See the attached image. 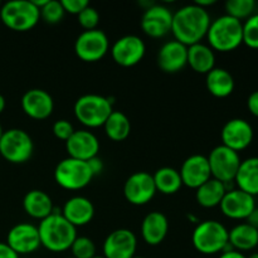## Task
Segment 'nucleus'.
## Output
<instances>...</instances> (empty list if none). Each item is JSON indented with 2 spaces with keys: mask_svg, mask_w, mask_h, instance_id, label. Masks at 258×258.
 Returning a JSON list of instances; mask_svg holds the SVG:
<instances>
[{
  "mask_svg": "<svg viewBox=\"0 0 258 258\" xmlns=\"http://www.w3.org/2000/svg\"><path fill=\"white\" fill-rule=\"evenodd\" d=\"M212 20L207 9L201 8L196 3L180 8L173 14L171 33L175 40L183 43L186 47L201 43L207 37Z\"/></svg>",
  "mask_w": 258,
  "mask_h": 258,
  "instance_id": "obj_1",
  "label": "nucleus"
},
{
  "mask_svg": "<svg viewBox=\"0 0 258 258\" xmlns=\"http://www.w3.org/2000/svg\"><path fill=\"white\" fill-rule=\"evenodd\" d=\"M38 232L40 244L50 252L67 251L78 237L76 227L72 226L62 213L57 212H53L50 216L40 221Z\"/></svg>",
  "mask_w": 258,
  "mask_h": 258,
  "instance_id": "obj_2",
  "label": "nucleus"
},
{
  "mask_svg": "<svg viewBox=\"0 0 258 258\" xmlns=\"http://www.w3.org/2000/svg\"><path fill=\"white\" fill-rule=\"evenodd\" d=\"M207 38L213 50L232 52L243 43V22L227 14L222 15L211 23Z\"/></svg>",
  "mask_w": 258,
  "mask_h": 258,
  "instance_id": "obj_3",
  "label": "nucleus"
},
{
  "mask_svg": "<svg viewBox=\"0 0 258 258\" xmlns=\"http://www.w3.org/2000/svg\"><path fill=\"white\" fill-rule=\"evenodd\" d=\"M229 231L218 221H203L198 223L191 236L194 248L203 254H217L232 251L228 241Z\"/></svg>",
  "mask_w": 258,
  "mask_h": 258,
  "instance_id": "obj_4",
  "label": "nucleus"
},
{
  "mask_svg": "<svg viewBox=\"0 0 258 258\" xmlns=\"http://www.w3.org/2000/svg\"><path fill=\"white\" fill-rule=\"evenodd\" d=\"M75 116L82 125L95 128L105 125L112 113V101L100 95H83L76 101Z\"/></svg>",
  "mask_w": 258,
  "mask_h": 258,
  "instance_id": "obj_5",
  "label": "nucleus"
},
{
  "mask_svg": "<svg viewBox=\"0 0 258 258\" xmlns=\"http://www.w3.org/2000/svg\"><path fill=\"white\" fill-rule=\"evenodd\" d=\"M2 22L15 32H28L38 24L39 9L30 0H12L0 8Z\"/></svg>",
  "mask_w": 258,
  "mask_h": 258,
  "instance_id": "obj_6",
  "label": "nucleus"
},
{
  "mask_svg": "<svg viewBox=\"0 0 258 258\" xmlns=\"http://www.w3.org/2000/svg\"><path fill=\"white\" fill-rule=\"evenodd\" d=\"M55 183L67 190H80L86 188L93 179L87 161L68 156L58 163L54 170Z\"/></svg>",
  "mask_w": 258,
  "mask_h": 258,
  "instance_id": "obj_7",
  "label": "nucleus"
},
{
  "mask_svg": "<svg viewBox=\"0 0 258 258\" xmlns=\"http://www.w3.org/2000/svg\"><path fill=\"white\" fill-rule=\"evenodd\" d=\"M34 151V144L29 134L22 128L4 131L0 139V154L13 164H23L29 160Z\"/></svg>",
  "mask_w": 258,
  "mask_h": 258,
  "instance_id": "obj_8",
  "label": "nucleus"
},
{
  "mask_svg": "<svg viewBox=\"0 0 258 258\" xmlns=\"http://www.w3.org/2000/svg\"><path fill=\"white\" fill-rule=\"evenodd\" d=\"M208 163L211 168L212 178L223 184L234 183L242 160L239 154L224 145H218L209 153Z\"/></svg>",
  "mask_w": 258,
  "mask_h": 258,
  "instance_id": "obj_9",
  "label": "nucleus"
},
{
  "mask_svg": "<svg viewBox=\"0 0 258 258\" xmlns=\"http://www.w3.org/2000/svg\"><path fill=\"white\" fill-rule=\"evenodd\" d=\"M108 38L103 30H85L77 37L75 43V52L83 62H97L102 59L108 52Z\"/></svg>",
  "mask_w": 258,
  "mask_h": 258,
  "instance_id": "obj_10",
  "label": "nucleus"
},
{
  "mask_svg": "<svg viewBox=\"0 0 258 258\" xmlns=\"http://www.w3.org/2000/svg\"><path fill=\"white\" fill-rule=\"evenodd\" d=\"M156 193V186L151 174L138 171L127 178L123 185V196L134 206H145Z\"/></svg>",
  "mask_w": 258,
  "mask_h": 258,
  "instance_id": "obj_11",
  "label": "nucleus"
},
{
  "mask_svg": "<svg viewBox=\"0 0 258 258\" xmlns=\"http://www.w3.org/2000/svg\"><path fill=\"white\" fill-rule=\"evenodd\" d=\"M145 43L140 37L128 34L123 35L113 43L111 55L117 64L122 67H133L141 62L145 55Z\"/></svg>",
  "mask_w": 258,
  "mask_h": 258,
  "instance_id": "obj_12",
  "label": "nucleus"
},
{
  "mask_svg": "<svg viewBox=\"0 0 258 258\" xmlns=\"http://www.w3.org/2000/svg\"><path fill=\"white\" fill-rule=\"evenodd\" d=\"M221 138L222 145L239 153L251 145L254 138V131L248 121L243 118H232L227 121L222 128Z\"/></svg>",
  "mask_w": 258,
  "mask_h": 258,
  "instance_id": "obj_13",
  "label": "nucleus"
},
{
  "mask_svg": "<svg viewBox=\"0 0 258 258\" xmlns=\"http://www.w3.org/2000/svg\"><path fill=\"white\" fill-rule=\"evenodd\" d=\"M138 248V238L130 229L118 228L111 232L103 242L105 258H133Z\"/></svg>",
  "mask_w": 258,
  "mask_h": 258,
  "instance_id": "obj_14",
  "label": "nucleus"
},
{
  "mask_svg": "<svg viewBox=\"0 0 258 258\" xmlns=\"http://www.w3.org/2000/svg\"><path fill=\"white\" fill-rule=\"evenodd\" d=\"M7 244L19 256L33 253L42 246L38 227L30 223L17 224L8 233Z\"/></svg>",
  "mask_w": 258,
  "mask_h": 258,
  "instance_id": "obj_15",
  "label": "nucleus"
},
{
  "mask_svg": "<svg viewBox=\"0 0 258 258\" xmlns=\"http://www.w3.org/2000/svg\"><path fill=\"white\" fill-rule=\"evenodd\" d=\"M173 13L164 5H151L141 18V29L151 38H163L171 32Z\"/></svg>",
  "mask_w": 258,
  "mask_h": 258,
  "instance_id": "obj_16",
  "label": "nucleus"
},
{
  "mask_svg": "<svg viewBox=\"0 0 258 258\" xmlns=\"http://www.w3.org/2000/svg\"><path fill=\"white\" fill-rule=\"evenodd\" d=\"M219 207H221L222 213L227 218L243 221V219L248 218L249 214L254 211L256 201H254V197L249 196L239 189H231L222 199Z\"/></svg>",
  "mask_w": 258,
  "mask_h": 258,
  "instance_id": "obj_17",
  "label": "nucleus"
},
{
  "mask_svg": "<svg viewBox=\"0 0 258 258\" xmlns=\"http://www.w3.org/2000/svg\"><path fill=\"white\" fill-rule=\"evenodd\" d=\"M179 174H180L183 185L197 190L206 181L212 179L208 158L204 155H198V154L189 156L184 160Z\"/></svg>",
  "mask_w": 258,
  "mask_h": 258,
  "instance_id": "obj_18",
  "label": "nucleus"
},
{
  "mask_svg": "<svg viewBox=\"0 0 258 258\" xmlns=\"http://www.w3.org/2000/svg\"><path fill=\"white\" fill-rule=\"evenodd\" d=\"M66 149L70 158L88 161L98 156L100 141L93 133L88 130H78L66 141Z\"/></svg>",
  "mask_w": 258,
  "mask_h": 258,
  "instance_id": "obj_19",
  "label": "nucleus"
},
{
  "mask_svg": "<svg viewBox=\"0 0 258 258\" xmlns=\"http://www.w3.org/2000/svg\"><path fill=\"white\" fill-rule=\"evenodd\" d=\"M22 108L25 115L34 120H45L53 113L54 101L47 91L32 88L23 95Z\"/></svg>",
  "mask_w": 258,
  "mask_h": 258,
  "instance_id": "obj_20",
  "label": "nucleus"
},
{
  "mask_svg": "<svg viewBox=\"0 0 258 258\" xmlns=\"http://www.w3.org/2000/svg\"><path fill=\"white\" fill-rule=\"evenodd\" d=\"M158 64L165 73L180 72L188 64V47L178 40H169L159 49Z\"/></svg>",
  "mask_w": 258,
  "mask_h": 258,
  "instance_id": "obj_21",
  "label": "nucleus"
},
{
  "mask_svg": "<svg viewBox=\"0 0 258 258\" xmlns=\"http://www.w3.org/2000/svg\"><path fill=\"white\" fill-rule=\"evenodd\" d=\"M62 216L76 228L83 227L93 219L95 207L92 202L85 197H72L63 206Z\"/></svg>",
  "mask_w": 258,
  "mask_h": 258,
  "instance_id": "obj_22",
  "label": "nucleus"
},
{
  "mask_svg": "<svg viewBox=\"0 0 258 258\" xmlns=\"http://www.w3.org/2000/svg\"><path fill=\"white\" fill-rule=\"evenodd\" d=\"M169 231V222L161 212H151L146 214L141 223V236L150 246H158L165 239Z\"/></svg>",
  "mask_w": 258,
  "mask_h": 258,
  "instance_id": "obj_23",
  "label": "nucleus"
},
{
  "mask_svg": "<svg viewBox=\"0 0 258 258\" xmlns=\"http://www.w3.org/2000/svg\"><path fill=\"white\" fill-rule=\"evenodd\" d=\"M23 208L28 216L39 221L47 218L54 211L50 197L39 189H34L25 194L23 199Z\"/></svg>",
  "mask_w": 258,
  "mask_h": 258,
  "instance_id": "obj_24",
  "label": "nucleus"
},
{
  "mask_svg": "<svg viewBox=\"0 0 258 258\" xmlns=\"http://www.w3.org/2000/svg\"><path fill=\"white\" fill-rule=\"evenodd\" d=\"M234 183L239 190L252 197L258 196V156H252L242 161Z\"/></svg>",
  "mask_w": 258,
  "mask_h": 258,
  "instance_id": "obj_25",
  "label": "nucleus"
},
{
  "mask_svg": "<svg viewBox=\"0 0 258 258\" xmlns=\"http://www.w3.org/2000/svg\"><path fill=\"white\" fill-rule=\"evenodd\" d=\"M188 64L191 70L201 75H208L216 68V54L209 45L203 43L188 47Z\"/></svg>",
  "mask_w": 258,
  "mask_h": 258,
  "instance_id": "obj_26",
  "label": "nucleus"
},
{
  "mask_svg": "<svg viewBox=\"0 0 258 258\" xmlns=\"http://www.w3.org/2000/svg\"><path fill=\"white\" fill-rule=\"evenodd\" d=\"M207 90L211 95L218 98H226L233 93L236 83L231 73L224 68H213L207 75L206 78Z\"/></svg>",
  "mask_w": 258,
  "mask_h": 258,
  "instance_id": "obj_27",
  "label": "nucleus"
},
{
  "mask_svg": "<svg viewBox=\"0 0 258 258\" xmlns=\"http://www.w3.org/2000/svg\"><path fill=\"white\" fill-rule=\"evenodd\" d=\"M228 241L234 251H252L258 246V229L248 223H239L229 231Z\"/></svg>",
  "mask_w": 258,
  "mask_h": 258,
  "instance_id": "obj_28",
  "label": "nucleus"
},
{
  "mask_svg": "<svg viewBox=\"0 0 258 258\" xmlns=\"http://www.w3.org/2000/svg\"><path fill=\"white\" fill-rule=\"evenodd\" d=\"M226 193V185L222 181L212 178L197 189L196 199L199 206L203 208H214V207H219Z\"/></svg>",
  "mask_w": 258,
  "mask_h": 258,
  "instance_id": "obj_29",
  "label": "nucleus"
},
{
  "mask_svg": "<svg viewBox=\"0 0 258 258\" xmlns=\"http://www.w3.org/2000/svg\"><path fill=\"white\" fill-rule=\"evenodd\" d=\"M153 178L156 186V191H160L165 196L178 193L183 186V181H181L179 171L174 168H169V166L158 169Z\"/></svg>",
  "mask_w": 258,
  "mask_h": 258,
  "instance_id": "obj_30",
  "label": "nucleus"
},
{
  "mask_svg": "<svg viewBox=\"0 0 258 258\" xmlns=\"http://www.w3.org/2000/svg\"><path fill=\"white\" fill-rule=\"evenodd\" d=\"M105 133L112 141H123L131 133V122L127 116L121 111H112L106 120Z\"/></svg>",
  "mask_w": 258,
  "mask_h": 258,
  "instance_id": "obj_31",
  "label": "nucleus"
},
{
  "mask_svg": "<svg viewBox=\"0 0 258 258\" xmlns=\"http://www.w3.org/2000/svg\"><path fill=\"white\" fill-rule=\"evenodd\" d=\"M254 9L256 3L253 0H228L226 3L227 15L239 22L248 19L251 15H253Z\"/></svg>",
  "mask_w": 258,
  "mask_h": 258,
  "instance_id": "obj_32",
  "label": "nucleus"
},
{
  "mask_svg": "<svg viewBox=\"0 0 258 258\" xmlns=\"http://www.w3.org/2000/svg\"><path fill=\"white\" fill-rule=\"evenodd\" d=\"M40 19L44 20L48 24H57L64 17L66 12L62 4L58 0H48L47 4L39 9Z\"/></svg>",
  "mask_w": 258,
  "mask_h": 258,
  "instance_id": "obj_33",
  "label": "nucleus"
},
{
  "mask_svg": "<svg viewBox=\"0 0 258 258\" xmlns=\"http://www.w3.org/2000/svg\"><path fill=\"white\" fill-rule=\"evenodd\" d=\"M70 249L75 258H93L96 256V244L88 237H77Z\"/></svg>",
  "mask_w": 258,
  "mask_h": 258,
  "instance_id": "obj_34",
  "label": "nucleus"
},
{
  "mask_svg": "<svg viewBox=\"0 0 258 258\" xmlns=\"http://www.w3.org/2000/svg\"><path fill=\"white\" fill-rule=\"evenodd\" d=\"M243 43L252 49H258V14H253L243 23Z\"/></svg>",
  "mask_w": 258,
  "mask_h": 258,
  "instance_id": "obj_35",
  "label": "nucleus"
},
{
  "mask_svg": "<svg viewBox=\"0 0 258 258\" xmlns=\"http://www.w3.org/2000/svg\"><path fill=\"white\" fill-rule=\"evenodd\" d=\"M78 17V23L85 30H93L97 29V25L100 23V14L95 8L88 5L86 9H83Z\"/></svg>",
  "mask_w": 258,
  "mask_h": 258,
  "instance_id": "obj_36",
  "label": "nucleus"
},
{
  "mask_svg": "<svg viewBox=\"0 0 258 258\" xmlns=\"http://www.w3.org/2000/svg\"><path fill=\"white\" fill-rule=\"evenodd\" d=\"M53 135L55 136L57 139L63 141H67L71 136L73 135L75 133V128H73L72 123L67 120H58L53 123Z\"/></svg>",
  "mask_w": 258,
  "mask_h": 258,
  "instance_id": "obj_37",
  "label": "nucleus"
},
{
  "mask_svg": "<svg viewBox=\"0 0 258 258\" xmlns=\"http://www.w3.org/2000/svg\"><path fill=\"white\" fill-rule=\"evenodd\" d=\"M60 4H62L66 13L78 15L83 9H86L90 5V3L87 0H62Z\"/></svg>",
  "mask_w": 258,
  "mask_h": 258,
  "instance_id": "obj_38",
  "label": "nucleus"
},
{
  "mask_svg": "<svg viewBox=\"0 0 258 258\" xmlns=\"http://www.w3.org/2000/svg\"><path fill=\"white\" fill-rule=\"evenodd\" d=\"M247 107H248V111L254 116V117L258 118V91H254L247 98Z\"/></svg>",
  "mask_w": 258,
  "mask_h": 258,
  "instance_id": "obj_39",
  "label": "nucleus"
},
{
  "mask_svg": "<svg viewBox=\"0 0 258 258\" xmlns=\"http://www.w3.org/2000/svg\"><path fill=\"white\" fill-rule=\"evenodd\" d=\"M87 164H88V166H90L91 171H92L93 176H96V175H98V174L102 173L103 163H102V160L98 158V156H95V158L90 159V160L87 161Z\"/></svg>",
  "mask_w": 258,
  "mask_h": 258,
  "instance_id": "obj_40",
  "label": "nucleus"
},
{
  "mask_svg": "<svg viewBox=\"0 0 258 258\" xmlns=\"http://www.w3.org/2000/svg\"><path fill=\"white\" fill-rule=\"evenodd\" d=\"M0 258H19V254L15 253L7 244V242H0Z\"/></svg>",
  "mask_w": 258,
  "mask_h": 258,
  "instance_id": "obj_41",
  "label": "nucleus"
},
{
  "mask_svg": "<svg viewBox=\"0 0 258 258\" xmlns=\"http://www.w3.org/2000/svg\"><path fill=\"white\" fill-rule=\"evenodd\" d=\"M246 221H247L246 223H248L249 226L254 227V228L258 229V208H257V207L254 208V211L252 212L251 214H249L248 218H247Z\"/></svg>",
  "mask_w": 258,
  "mask_h": 258,
  "instance_id": "obj_42",
  "label": "nucleus"
},
{
  "mask_svg": "<svg viewBox=\"0 0 258 258\" xmlns=\"http://www.w3.org/2000/svg\"><path fill=\"white\" fill-rule=\"evenodd\" d=\"M219 258H247L244 256L242 252H238V251H234V249H232V251H227V252H223V253L221 254V257Z\"/></svg>",
  "mask_w": 258,
  "mask_h": 258,
  "instance_id": "obj_43",
  "label": "nucleus"
},
{
  "mask_svg": "<svg viewBox=\"0 0 258 258\" xmlns=\"http://www.w3.org/2000/svg\"><path fill=\"white\" fill-rule=\"evenodd\" d=\"M4 108H5V98H4V96L0 93V113L4 111Z\"/></svg>",
  "mask_w": 258,
  "mask_h": 258,
  "instance_id": "obj_44",
  "label": "nucleus"
},
{
  "mask_svg": "<svg viewBox=\"0 0 258 258\" xmlns=\"http://www.w3.org/2000/svg\"><path fill=\"white\" fill-rule=\"evenodd\" d=\"M247 258H258V252H254V253L249 254V256Z\"/></svg>",
  "mask_w": 258,
  "mask_h": 258,
  "instance_id": "obj_45",
  "label": "nucleus"
},
{
  "mask_svg": "<svg viewBox=\"0 0 258 258\" xmlns=\"http://www.w3.org/2000/svg\"><path fill=\"white\" fill-rule=\"evenodd\" d=\"M3 134H4V130H3V127H2V125H0V139H2V136H3Z\"/></svg>",
  "mask_w": 258,
  "mask_h": 258,
  "instance_id": "obj_46",
  "label": "nucleus"
},
{
  "mask_svg": "<svg viewBox=\"0 0 258 258\" xmlns=\"http://www.w3.org/2000/svg\"><path fill=\"white\" fill-rule=\"evenodd\" d=\"M133 258H145V257H141V256H134Z\"/></svg>",
  "mask_w": 258,
  "mask_h": 258,
  "instance_id": "obj_47",
  "label": "nucleus"
},
{
  "mask_svg": "<svg viewBox=\"0 0 258 258\" xmlns=\"http://www.w3.org/2000/svg\"><path fill=\"white\" fill-rule=\"evenodd\" d=\"M93 258H105L103 256H95Z\"/></svg>",
  "mask_w": 258,
  "mask_h": 258,
  "instance_id": "obj_48",
  "label": "nucleus"
},
{
  "mask_svg": "<svg viewBox=\"0 0 258 258\" xmlns=\"http://www.w3.org/2000/svg\"><path fill=\"white\" fill-rule=\"evenodd\" d=\"M0 8H2V3H0Z\"/></svg>",
  "mask_w": 258,
  "mask_h": 258,
  "instance_id": "obj_49",
  "label": "nucleus"
},
{
  "mask_svg": "<svg viewBox=\"0 0 258 258\" xmlns=\"http://www.w3.org/2000/svg\"><path fill=\"white\" fill-rule=\"evenodd\" d=\"M67 258H75V257H67Z\"/></svg>",
  "mask_w": 258,
  "mask_h": 258,
  "instance_id": "obj_50",
  "label": "nucleus"
}]
</instances>
